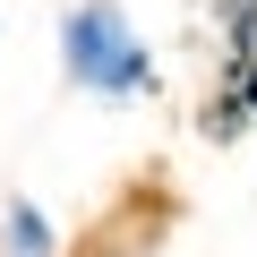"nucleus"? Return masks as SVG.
<instances>
[{
	"instance_id": "nucleus-1",
	"label": "nucleus",
	"mask_w": 257,
	"mask_h": 257,
	"mask_svg": "<svg viewBox=\"0 0 257 257\" xmlns=\"http://www.w3.org/2000/svg\"><path fill=\"white\" fill-rule=\"evenodd\" d=\"M60 77L77 94H103V103H146L163 86L155 52L138 43V26H128L111 0H77V9H60Z\"/></svg>"
},
{
	"instance_id": "nucleus-2",
	"label": "nucleus",
	"mask_w": 257,
	"mask_h": 257,
	"mask_svg": "<svg viewBox=\"0 0 257 257\" xmlns=\"http://www.w3.org/2000/svg\"><path fill=\"white\" fill-rule=\"evenodd\" d=\"M248 120H257V60L223 52V69H214V86H206V103H197V138L231 146V138H248Z\"/></svg>"
},
{
	"instance_id": "nucleus-3",
	"label": "nucleus",
	"mask_w": 257,
	"mask_h": 257,
	"mask_svg": "<svg viewBox=\"0 0 257 257\" xmlns=\"http://www.w3.org/2000/svg\"><path fill=\"white\" fill-rule=\"evenodd\" d=\"M0 257H60V231L35 197H9V214H0Z\"/></svg>"
},
{
	"instance_id": "nucleus-4",
	"label": "nucleus",
	"mask_w": 257,
	"mask_h": 257,
	"mask_svg": "<svg viewBox=\"0 0 257 257\" xmlns=\"http://www.w3.org/2000/svg\"><path fill=\"white\" fill-rule=\"evenodd\" d=\"M214 35H223V52L257 60V0H214Z\"/></svg>"
}]
</instances>
